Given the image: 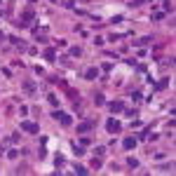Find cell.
<instances>
[{
	"mask_svg": "<svg viewBox=\"0 0 176 176\" xmlns=\"http://www.w3.org/2000/svg\"><path fill=\"white\" fill-rule=\"evenodd\" d=\"M134 143H136L134 138H125V148H134Z\"/></svg>",
	"mask_w": 176,
	"mask_h": 176,
	"instance_id": "4",
	"label": "cell"
},
{
	"mask_svg": "<svg viewBox=\"0 0 176 176\" xmlns=\"http://www.w3.org/2000/svg\"><path fill=\"white\" fill-rule=\"evenodd\" d=\"M106 127H108V132H117L120 129V125H117L115 120H108V125H106Z\"/></svg>",
	"mask_w": 176,
	"mask_h": 176,
	"instance_id": "2",
	"label": "cell"
},
{
	"mask_svg": "<svg viewBox=\"0 0 176 176\" xmlns=\"http://www.w3.org/2000/svg\"><path fill=\"white\" fill-rule=\"evenodd\" d=\"M21 129H26V132H38V125H31V122H24V125H21Z\"/></svg>",
	"mask_w": 176,
	"mask_h": 176,
	"instance_id": "1",
	"label": "cell"
},
{
	"mask_svg": "<svg viewBox=\"0 0 176 176\" xmlns=\"http://www.w3.org/2000/svg\"><path fill=\"white\" fill-rule=\"evenodd\" d=\"M96 73H99L96 68H89V70H87V75H85V78H89V80H92V78H96Z\"/></svg>",
	"mask_w": 176,
	"mask_h": 176,
	"instance_id": "3",
	"label": "cell"
}]
</instances>
